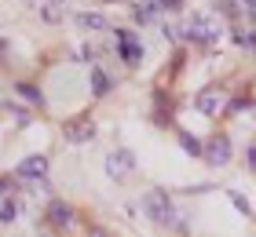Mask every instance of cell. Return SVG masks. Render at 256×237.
Returning <instances> with one entry per match:
<instances>
[{
	"label": "cell",
	"mask_w": 256,
	"mask_h": 237,
	"mask_svg": "<svg viewBox=\"0 0 256 237\" xmlns=\"http://www.w3.org/2000/svg\"><path fill=\"white\" fill-rule=\"evenodd\" d=\"M230 201H234V208H238V212H246V216H249V201H246V197H238V194H230Z\"/></svg>",
	"instance_id": "cell-15"
},
{
	"label": "cell",
	"mask_w": 256,
	"mask_h": 237,
	"mask_svg": "<svg viewBox=\"0 0 256 237\" xmlns=\"http://www.w3.org/2000/svg\"><path fill=\"white\" fill-rule=\"evenodd\" d=\"M4 51H8V44H4V40H0V55H4Z\"/></svg>",
	"instance_id": "cell-18"
},
{
	"label": "cell",
	"mask_w": 256,
	"mask_h": 237,
	"mask_svg": "<svg viewBox=\"0 0 256 237\" xmlns=\"http://www.w3.org/2000/svg\"><path fill=\"white\" fill-rule=\"evenodd\" d=\"M15 175H22V179H44V175H48V157H44V153H33V157H26L15 168Z\"/></svg>",
	"instance_id": "cell-5"
},
{
	"label": "cell",
	"mask_w": 256,
	"mask_h": 237,
	"mask_svg": "<svg viewBox=\"0 0 256 237\" xmlns=\"http://www.w3.org/2000/svg\"><path fill=\"white\" fill-rule=\"evenodd\" d=\"M92 135H96L92 121H74V124H66V139L74 142V146H80V142H92Z\"/></svg>",
	"instance_id": "cell-7"
},
{
	"label": "cell",
	"mask_w": 256,
	"mask_h": 237,
	"mask_svg": "<svg viewBox=\"0 0 256 237\" xmlns=\"http://www.w3.org/2000/svg\"><path fill=\"white\" fill-rule=\"evenodd\" d=\"M18 95H22V99H30V102H40V91L33 84H18Z\"/></svg>",
	"instance_id": "cell-13"
},
{
	"label": "cell",
	"mask_w": 256,
	"mask_h": 237,
	"mask_svg": "<svg viewBox=\"0 0 256 237\" xmlns=\"http://www.w3.org/2000/svg\"><path fill=\"white\" fill-rule=\"evenodd\" d=\"M118 37H121V55H124V62H128V66H139V58H143V47H139V40H136L128 29H121Z\"/></svg>",
	"instance_id": "cell-6"
},
{
	"label": "cell",
	"mask_w": 256,
	"mask_h": 237,
	"mask_svg": "<svg viewBox=\"0 0 256 237\" xmlns=\"http://www.w3.org/2000/svg\"><path fill=\"white\" fill-rule=\"evenodd\" d=\"M0 216H4V219H15V216H18V205H15V201H4V212H0Z\"/></svg>",
	"instance_id": "cell-14"
},
{
	"label": "cell",
	"mask_w": 256,
	"mask_h": 237,
	"mask_svg": "<svg viewBox=\"0 0 256 237\" xmlns=\"http://www.w3.org/2000/svg\"><path fill=\"white\" fill-rule=\"evenodd\" d=\"M143 208H146V216L154 223H161V227H172V223H176V208H172V197L165 190H150L143 197Z\"/></svg>",
	"instance_id": "cell-1"
},
{
	"label": "cell",
	"mask_w": 256,
	"mask_h": 237,
	"mask_svg": "<svg viewBox=\"0 0 256 237\" xmlns=\"http://www.w3.org/2000/svg\"><path fill=\"white\" fill-rule=\"evenodd\" d=\"M136 168V157H132V153H128V150H110L106 153V175H110V179H128V172H132Z\"/></svg>",
	"instance_id": "cell-3"
},
{
	"label": "cell",
	"mask_w": 256,
	"mask_h": 237,
	"mask_svg": "<svg viewBox=\"0 0 256 237\" xmlns=\"http://www.w3.org/2000/svg\"><path fill=\"white\" fill-rule=\"evenodd\" d=\"M249 168H252V172H256V146H252V150H249Z\"/></svg>",
	"instance_id": "cell-17"
},
{
	"label": "cell",
	"mask_w": 256,
	"mask_h": 237,
	"mask_svg": "<svg viewBox=\"0 0 256 237\" xmlns=\"http://www.w3.org/2000/svg\"><path fill=\"white\" fill-rule=\"evenodd\" d=\"M158 4H161V7H168V11H176V7H180V0H158Z\"/></svg>",
	"instance_id": "cell-16"
},
{
	"label": "cell",
	"mask_w": 256,
	"mask_h": 237,
	"mask_svg": "<svg viewBox=\"0 0 256 237\" xmlns=\"http://www.w3.org/2000/svg\"><path fill=\"white\" fill-rule=\"evenodd\" d=\"M190 40H212L216 37V22L208 15H187V26H183Z\"/></svg>",
	"instance_id": "cell-4"
},
{
	"label": "cell",
	"mask_w": 256,
	"mask_h": 237,
	"mask_svg": "<svg viewBox=\"0 0 256 237\" xmlns=\"http://www.w3.org/2000/svg\"><path fill=\"white\" fill-rule=\"evenodd\" d=\"M48 216H52L55 227H70L74 212H70V205H62V201H52V205H48Z\"/></svg>",
	"instance_id": "cell-9"
},
{
	"label": "cell",
	"mask_w": 256,
	"mask_h": 237,
	"mask_svg": "<svg viewBox=\"0 0 256 237\" xmlns=\"http://www.w3.org/2000/svg\"><path fill=\"white\" fill-rule=\"evenodd\" d=\"M202 157L212 164V168H224V164L230 161V139H227V135H212V139L202 146Z\"/></svg>",
	"instance_id": "cell-2"
},
{
	"label": "cell",
	"mask_w": 256,
	"mask_h": 237,
	"mask_svg": "<svg viewBox=\"0 0 256 237\" xmlns=\"http://www.w3.org/2000/svg\"><path fill=\"white\" fill-rule=\"evenodd\" d=\"M180 146H183V150H187V153H190V157H198V153H202V142H198V139H194L190 132H183V135H180Z\"/></svg>",
	"instance_id": "cell-12"
},
{
	"label": "cell",
	"mask_w": 256,
	"mask_h": 237,
	"mask_svg": "<svg viewBox=\"0 0 256 237\" xmlns=\"http://www.w3.org/2000/svg\"><path fill=\"white\" fill-rule=\"evenodd\" d=\"M74 22L80 29H106V18L96 15V11H80V15H74Z\"/></svg>",
	"instance_id": "cell-10"
},
{
	"label": "cell",
	"mask_w": 256,
	"mask_h": 237,
	"mask_svg": "<svg viewBox=\"0 0 256 237\" xmlns=\"http://www.w3.org/2000/svg\"><path fill=\"white\" fill-rule=\"evenodd\" d=\"M220 102H224V99H220V91H216V88H205L202 95H198V110H202V113H216V110H220Z\"/></svg>",
	"instance_id": "cell-8"
},
{
	"label": "cell",
	"mask_w": 256,
	"mask_h": 237,
	"mask_svg": "<svg viewBox=\"0 0 256 237\" xmlns=\"http://www.w3.org/2000/svg\"><path fill=\"white\" fill-rule=\"evenodd\" d=\"M92 91H96V95L110 91V73H106V69H92Z\"/></svg>",
	"instance_id": "cell-11"
}]
</instances>
